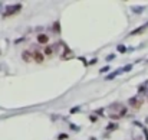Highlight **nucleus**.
Instances as JSON below:
<instances>
[{
  "label": "nucleus",
  "mask_w": 148,
  "mask_h": 140,
  "mask_svg": "<svg viewBox=\"0 0 148 140\" xmlns=\"http://www.w3.org/2000/svg\"><path fill=\"white\" fill-rule=\"evenodd\" d=\"M53 30H55V32H56V33H59V32H60V26H59V22H55V23H53Z\"/></svg>",
  "instance_id": "9"
},
{
  "label": "nucleus",
  "mask_w": 148,
  "mask_h": 140,
  "mask_svg": "<svg viewBox=\"0 0 148 140\" xmlns=\"http://www.w3.org/2000/svg\"><path fill=\"white\" fill-rule=\"evenodd\" d=\"M118 127V124H109V126L106 127V130H114V129H116Z\"/></svg>",
  "instance_id": "12"
},
{
  "label": "nucleus",
  "mask_w": 148,
  "mask_h": 140,
  "mask_svg": "<svg viewBox=\"0 0 148 140\" xmlns=\"http://www.w3.org/2000/svg\"><path fill=\"white\" fill-rule=\"evenodd\" d=\"M70 58H73V54H72V51L69 49L68 46H65V52H63V55H60V59H70Z\"/></svg>",
  "instance_id": "3"
},
{
  "label": "nucleus",
  "mask_w": 148,
  "mask_h": 140,
  "mask_svg": "<svg viewBox=\"0 0 148 140\" xmlns=\"http://www.w3.org/2000/svg\"><path fill=\"white\" fill-rule=\"evenodd\" d=\"M52 54H53V48H52V46H46V48H45V55H49V56H50Z\"/></svg>",
  "instance_id": "8"
},
{
  "label": "nucleus",
  "mask_w": 148,
  "mask_h": 140,
  "mask_svg": "<svg viewBox=\"0 0 148 140\" xmlns=\"http://www.w3.org/2000/svg\"><path fill=\"white\" fill-rule=\"evenodd\" d=\"M129 105L132 108H135V110H140L141 105H142V100L137 98V97H132V98H129Z\"/></svg>",
  "instance_id": "2"
},
{
  "label": "nucleus",
  "mask_w": 148,
  "mask_h": 140,
  "mask_svg": "<svg viewBox=\"0 0 148 140\" xmlns=\"http://www.w3.org/2000/svg\"><path fill=\"white\" fill-rule=\"evenodd\" d=\"M22 9V4H16V6H9L7 9H6V12L3 13V16L4 17H9V16H12V15H14V13H17Z\"/></svg>",
  "instance_id": "1"
},
{
  "label": "nucleus",
  "mask_w": 148,
  "mask_h": 140,
  "mask_svg": "<svg viewBox=\"0 0 148 140\" xmlns=\"http://www.w3.org/2000/svg\"><path fill=\"white\" fill-rule=\"evenodd\" d=\"M131 69H132V65H128V66L124 68V71H131Z\"/></svg>",
  "instance_id": "15"
},
{
  "label": "nucleus",
  "mask_w": 148,
  "mask_h": 140,
  "mask_svg": "<svg viewBox=\"0 0 148 140\" xmlns=\"http://www.w3.org/2000/svg\"><path fill=\"white\" fill-rule=\"evenodd\" d=\"M147 28H148V23H145V25L141 26V28H137V29L134 30V32L129 33V35H137V33H141V32H144V29H147Z\"/></svg>",
  "instance_id": "7"
},
{
  "label": "nucleus",
  "mask_w": 148,
  "mask_h": 140,
  "mask_svg": "<svg viewBox=\"0 0 148 140\" xmlns=\"http://www.w3.org/2000/svg\"><path fill=\"white\" fill-rule=\"evenodd\" d=\"M108 69H109V66H108V65H106V66H104V68H102V69H101V72H105V71H108Z\"/></svg>",
  "instance_id": "17"
},
{
  "label": "nucleus",
  "mask_w": 148,
  "mask_h": 140,
  "mask_svg": "<svg viewBox=\"0 0 148 140\" xmlns=\"http://www.w3.org/2000/svg\"><path fill=\"white\" fill-rule=\"evenodd\" d=\"M58 139H59V140H65V139H68V134H60V136H58Z\"/></svg>",
  "instance_id": "13"
},
{
  "label": "nucleus",
  "mask_w": 148,
  "mask_h": 140,
  "mask_svg": "<svg viewBox=\"0 0 148 140\" xmlns=\"http://www.w3.org/2000/svg\"><path fill=\"white\" fill-rule=\"evenodd\" d=\"M33 59L38 64H42L43 62V54L39 52V51H35V52H33Z\"/></svg>",
  "instance_id": "4"
},
{
  "label": "nucleus",
  "mask_w": 148,
  "mask_h": 140,
  "mask_svg": "<svg viewBox=\"0 0 148 140\" xmlns=\"http://www.w3.org/2000/svg\"><path fill=\"white\" fill-rule=\"evenodd\" d=\"M125 51H127V48L124 46V45H118V52H121V54H124Z\"/></svg>",
  "instance_id": "10"
},
{
  "label": "nucleus",
  "mask_w": 148,
  "mask_h": 140,
  "mask_svg": "<svg viewBox=\"0 0 148 140\" xmlns=\"http://www.w3.org/2000/svg\"><path fill=\"white\" fill-rule=\"evenodd\" d=\"M145 123H148V117H147V120H145Z\"/></svg>",
  "instance_id": "20"
},
{
  "label": "nucleus",
  "mask_w": 148,
  "mask_h": 140,
  "mask_svg": "<svg viewBox=\"0 0 148 140\" xmlns=\"http://www.w3.org/2000/svg\"><path fill=\"white\" fill-rule=\"evenodd\" d=\"M38 42L39 44H48L49 42V36L45 35V33H39L38 35Z\"/></svg>",
  "instance_id": "5"
},
{
  "label": "nucleus",
  "mask_w": 148,
  "mask_h": 140,
  "mask_svg": "<svg viewBox=\"0 0 148 140\" xmlns=\"http://www.w3.org/2000/svg\"><path fill=\"white\" fill-rule=\"evenodd\" d=\"M22 58H23V61H26V62H30V61L33 59V54H30L29 51H23Z\"/></svg>",
  "instance_id": "6"
},
{
  "label": "nucleus",
  "mask_w": 148,
  "mask_h": 140,
  "mask_svg": "<svg viewBox=\"0 0 148 140\" xmlns=\"http://www.w3.org/2000/svg\"><path fill=\"white\" fill-rule=\"evenodd\" d=\"M96 62H98V59H96V58H95V59H92L91 62H89V65H94V64H96Z\"/></svg>",
  "instance_id": "16"
},
{
  "label": "nucleus",
  "mask_w": 148,
  "mask_h": 140,
  "mask_svg": "<svg viewBox=\"0 0 148 140\" xmlns=\"http://www.w3.org/2000/svg\"><path fill=\"white\" fill-rule=\"evenodd\" d=\"M89 118H91V121H96V117H95V115H91Z\"/></svg>",
  "instance_id": "19"
},
{
  "label": "nucleus",
  "mask_w": 148,
  "mask_h": 140,
  "mask_svg": "<svg viewBox=\"0 0 148 140\" xmlns=\"http://www.w3.org/2000/svg\"><path fill=\"white\" fill-rule=\"evenodd\" d=\"M78 111H79V107H75V108H72V110H70L72 114H73V113H78Z\"/></svg>",
  "instance_id": "14"
},
{
  "label": "nucleus",
  "mask_w": 148,
  "mask_h": 140,
  "mask_svg": "<svg viewBox=\"0 0 148 140\" xmlns=\"http://www.w3.org/2000/svg\"><path fill=\"white\" fill-rule=\"evenodd\" d=\"M144 90H145V87H144V85H141V87L138 88V91H140V93H141V91H144Z\"/></svg>",
  "instance_id": "18"
},
{
  "label": "nucleus",
  "mask_w": 148,
  "mask_h": 140,
  "mask_svg": "<svg viewBox=\"0 0 148 140\" xmlns=\"http://www.w3.org/2000/svg\"><path fill=\"white\" fill-rule=\"evenodd\" d=\"M116 75H118V71H114L112 74H109V75L106 77V80H112L114 77H116Z\"/></svg>",
  "instance_id": "11"
}]
</instances>
